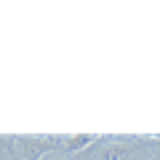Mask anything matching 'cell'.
I'll list each match as a JSON object with an SVG mask.
<instances>
[{"instance_id": "obj_3", "label": "cell", "mask_w": 160, "mask_h": 160, "mask_svg": "<svg viewBox=\"0 0 160 160\" xmlns=\"http://www.w3.org/2000/svg\"><path fill=\"white\" fill-rule=\"evenodd\" d=\"M43 160H64V155H56V152H51V155H46Z\"/></svg>"}, {"instance_id": "obj_4", "label": "cell", "mask_w": 160, "mask_h": 160, "mask_svg": "<svg viewBox=\"0 0 160 160\" xmlns=\"http://www.w3.org/2000/svg\"><path fill=\"white\" fill-rule=\"evenodd\" d=\"M152 160H160V149H158V152H155V155H152Z\"/></svg>"}, {"instance_id": "obj_1", "label": "cell", "mask_w": 160, "mask_h": 160, "mask_svg": "<svg viewBox=\"0 0 160 160\" xmlns=\"http://www.w3.org/2000/svg\"><path fill=\"white\" fill-rule=\"evenodd\" d=\"M142 144H107L99 149V160H128Z\"/></svg>"}, {"instance_id": "obj_2", "label": "cell", "mask_w": 160, "mask_h": 160, "mask_svg": "<svg viewBox=\"0 0 160 160\" xmlns=\"http://www.w3.org/2000/svg\"><path fill=\"white\" fill-rule=\"evenodd\" d=\"M104 136H96V133H75V136L64 139V152H83L88 144L93 142H102Z\"/></svg>"}, {"instance_id": "obj_5", "label": "cell", "mask_w": 160, "mask_h": 160, "mask_svg": "<svg viewBox=\"0 0 160 160\" xmlns=\"http://www.w3.org/2000/svg\"><path fill=\"white\" fill-rule=\"evenodd\" d=\"M78 160H86V158H78Z\"/></svg>"}]
</instances>
